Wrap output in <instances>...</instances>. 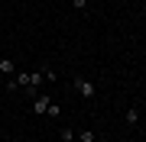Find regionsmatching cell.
Listing matches in <instances>:
<instances>
[{"label":"cell","mask_w":146,"mask_h":142,"mask_svg":"<svg viewBox=\"0 0 146 142\" xmlns=\"http://www.w3.org/2000/svg\"><path fill=\"white\" fill-rule=\"evenodd\" d=\"M127 123H130V126H133V123H140V110H136V107L127 110Z\"/></svg>","instance_id":"52a82bcc"},{"label":"cell","mask_w":146,"mask_h":142,"mask_svg":"<svg viewBox=\"0 0 146 142\" xmlns=\"http://www.w3.org/2000/svg\"><path fill=\"white\" fill-rule=\"evenodd\" d=\"M46 116H52V120H58V116H62V107H58V103H49V110H46Z\"/></svg>","instance_id":"ba28073f"},{"label":"cell","mask_w":146,"mask_h":142,"mask_svg":"<svg viewBox=\"0 0 146 142\" xmlns=\"http://www.w3.org/2000/svg\"><path fill=\"white\" fill-rule=\"evenodd\" d=\"M78 142H98V136H94L91 129H81V132H78Z\"/></svg>","instance_id":"8992f818"},{"label":"cell","mask_w":146,"mask_h":142,"mask_svg":"<svg viewBox=\"0 0 146 142\" xmlns=\"http://www.w3.org/2000/svg\"><path fill=\"white\" fill-rule=\"evenodd\" d=\"M58 139H62V142H75V129H72V126H62Z\"/></svg>","instance_id":"5b68a950"},{"label":"cell","mask_w":146,"mask_h":142,"mask_svg":"<svg viewBox=\"0 0 146 142\" xmlns=\"http://www.w3.org/2000/svg\"><path fill=\"white\" fill-rule=\"evenodd\" d=\"M0 78H3V74H0Z\"/></svg>","instance_id":"8fae6325"},{"label":"cell","mask_w":146,"mask_h":142,"mask_svg":"<svg viewBox=\"0 0 146 142\" xmlns=\"http://www.w3.org/2000/svg\"><path fill=\"white\" fill-rule=\"evenodd\" d=\"M143 13H146V3H143Z\"/></svg>","instance_id":"30bf717a"},{"label":"cell","mask_w":146,"mask_h":142,"mask_svg":"<svg viewBox=\"0 0 146 142\" xmlns=\"http://www.w3.org/2000/svg\"><path fill=\"white\" fill-rule=\"evenodd\" d=\"M0 74H16V62L13 58H0Z\"/></svg>","instance_id":"277c9868"},{"label":"cell","mask_w":146,"mask_h":142,"mask_svg":"<svg viewBox=\"0 0 146 142\" xmlns=\"http://www.w3.org/2000/svg\"><path fill=\"white\" fill-rule=\"evenodd\" d=\"M72 7L75 10H88V0H72Z\"/></svg>","instance_id":"9c48e42d"},{"label":"cell","mask_w":146,"mask_h":142,"mask_svg":"<svg viewBox=\"0 0 146 142\" xmlns=\"http://www.w3.org/2000/svg\"><path fill=\"white\" fill-rule=\"evenodd\" d=\"M49 103H52V100H49L46 94H36V97H33V113H36V116H46Z\"/></svg>","instance_id":"3957f363"},{"label":"cell","mask_w":146,"mask_h":142,"mask_svg":"<svg viewBox=\"0 0 146 142\" xmlns=\"http://www.w3.org/2000/svg\"><path fill=\"white\" fill-rule=\"evenodd\" d=\"M75 90L84 97V100H91L94 94H98V87H94V81H88V78H75Z\"/></svg>","instance_id":"7a4b0ae2"},{"label":"cell","mask_w":146,"mask_h":142,"mask_svg":"<svg viewBox=\"0 0 146 142\" xmlns=\"http://www.w3.org/2000/svg\"><path fill=\"white\" fill-rule=\"evenodd\" d=\"M13 81H16V87H26L29 97H36V94H39V84L46 81V68H36V71H16Z\"/></svg>","instance_id":"6da1fadb"}]
</instances>
